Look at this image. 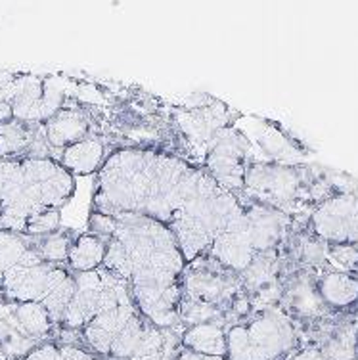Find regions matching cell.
I'll list each match as a JSON object with an SVG mask.
<instances>
[{"label": "cell", "mask_w": 358, "mask_h": 360, "mask_svg": "<svg viewBox=\"0 0 358 360\" xmlns=\"http://www.w3.org/2000/svg\"><path fill=\"white\" fill-rule=\"evenodd\" d=\"M330 270L358 274V248L354 243H328Z\"/></svg>", "instance_id": "cell-27"}, {"label": "cell", "mask_w": 358, "mask_h": 360, "mask_svg": "<svg viewBox=\"0 0 358 360\" xmlns=\"http://www.w3.org/2000/svg\"><path fill=\"white\" fill-rule=\"evenodd\" d=\"M357 360H358V341H357Z\"/></svg>", "instance_id": "cell-31"}, {"label": "cell", "mask_w": 358, "mask_h": 360, "mask_svg": "<svg viewBox=\"0 0 358 360\" xmlns=\"http://www.w3.org/2000/svg\"><path fill=\"white\" fill-rule=\"evenodd\" d=\"M180 349L207 356L226 359V330L215 324H198L180 332Z\"/></svg>", "instance_id": "cell-23"}, {"label": "cell", "mask_w": 358, "mask_h": 360, "mask_svg": "<svg viewBox=\"0 0 358 360\" xmlns=\"http://www.w3.org/2000/svg\"><path fill=\"white\" fill-rule=\"evenodd\" d=\"M172 360H226L224 356H207V354H198L192 353V351H186V349H180L179 353L174 354Z\"/></svg>", "instance_id": "cell-29"}, {"label": "cell", "mask_w": 358, "mask_h": 360, "mask_svg": "<svg viewBox=\"0 0 358 360\" xmlns=\"http://www.w3.org/2000/svg\"><path fill=\"white\" fill-rule=\"evenodd\" d=\"M251 150H253V144L248 134L236 125H230L217 132L213 142L205 150L201 169L215 182L226 188L228 192L240 195L243 190L245 169L253 161Z\"/></svg>", "instance_id": "cell-12"}, {"label": "cell", "mask_w": 358, "mask_h": 360, "mask_svg": "<svg viewBox=\"0 0 358 360\" xmlns=\"http://www.w3.org/2000/svg\"><path fill=\"white\" fill-rule=\"evenodd\" d=\"M243 293L240 274L228 269L211 255H201L186 263L182 272V299L219 307L230 312V307ZM230 326V319H228Z\"/></svg>", "instance_id": "cell-11"}, {"label": "cell", "mask_w": 358, "mask_h": 360, "mask_svg": "<svg viewBox=\"0 0 358 360\" xmlns=\"http://www.w3.org/2000/svg\"><path fill=\"white\" fill-rule=\"evenodd\" d=\"M42 125H44L46 142L54 153H62L69 146L90 139V136H96V123H94L92 113L87 105L71 96L69 90L65 104Z\"/></svg>", "instance_id": "cell-17"}, {"label": "cell", "mask_w": 358, "mask_h": 360, "mask_svg": "<svg viewBox=\"0 0 358 360\" xmlns=\"http://www.w3.org/2000/svg\"><path fill=\"white\" fill-rule=\"evenodd\" d=\"M15 75H18V73L0 71V100L8 102V98H10V90H12V84H14L15 81Z\"/></svg>", "instance_id": "cell-28"}, {"label": "cell", "mask_w": 358, "mask_h": 360, "mask_svg": "<svg viewBox=\"0 0 358 360\" xmlns=\"http://www.w3.org/2000/svg\"><path fill=\"white\" fill-rule=\"evenodd\" d=\"M75 291V274L68 264H50L33 257L8 270L0 278V297L18 303H41L54 324H60L63 311Z\"/></svg>", "instance_id": "cell-6"}, {"label": "cell", "mask_w": 358, "mask_h": 360, "mask_svg": "<svg viewBox=\"0 0 358 360\" xmlns=\"http://www.w3.org/2000/svg\"><path fill=\"white\" fill-rule=\"evenodd\" d=\"M0 360H2V353H0Z\"/></svg>", "instance_id": "cell-32"}, {"label": "cell", "mask_w": 358, "mask_h": 360, "mask_svg": "<svg viewBox=\"0 0 358 360\" xmlns=\"http://www.w3.org/2000/svg\"><path fill=\"white\" fill-rule=\"evenodd\" d=\"M89 232L110 238L102 266L129 282L138 311L161 330H179L186 259L171 230L150 217L90 211Z\"/></svg>", "instance_id": "cell-2"}, {"label": "cell", "mask_w": 358, "mask_h": 360, "mask_svg": "<svg viewBox=\"0 0 358 360\" xmlns=\"http://www.w3.org/2000/svg\"><path fill=\"white\" fill-rule=\"evenodd\" d=\"M75 232L69 229H60L49 236H37L33 240V248L41 261L50 264H68V257L71 245L75 242Z\"/></svg>", "instance_id": "cell-25"}, {"label": "cell", "mask_w": 358, "mask_h": 360, "mask_svg": "<svg viewBox=\"0 0 358 360\" xmlns=\"http://www.w3.org/2000/svg\"><path fill=\"white\" fill-rule=\"evenodd\" d=\"M127 305H134L132 290L119 274L103 266L75 274V291L63 311L58 330L79 333L90 320Z\"/></svg>", "instance_id": "cell-9"}, {"label": "cell", "mask_w": 358, "mask_h": 360, "mask_svg": "<svg viewBox=\"0 0 358 360\" xmlns=\"http://www.w3.org/2000/svg\"><path fill=\"white\" fill-rule=\"evenodd\" d=\"M58 330L54 320L41 303H18L0 297V353L8 359H25L33 349Z\"/></svg>", "instance_id": "cell-10"}, {"label": "cell", "mask_w": 358, "mask_h": 360, "mask_svg": "<svg viewBox=\"0 0 358 360\" xmlns=\"http://www.w3.org/2000/svg\"><path fill=\"white\" fill-rule=\"evenodd\" d=\"M10 169H12V160L0 161V209H2V198H4V188H6Z\"/></svg>", "instance_id": "cell-30"}, {"label": "cell", "mask_w": 358, "mask_h": 360, "mask_svg": "<svg viewBox=\"0 0 358 360\" xmlns=\"http://www.w3.org/2000/svg\"><path fill=\"white\" fill-rule=\"evenodd\" d=\"M75 176L58 160H12L0 209V230L25 234L34 217L52 209L62 211L75 195Z\"/></svg>", "instance_id": "cell-3"}, {"label": "cell", "mask_w": 358, "mask_h": 360, "mask_svg": "<svg viewBox=\"0 0 358 360\" xmlns=\"http://www.w3.org/2000/svg\"><path fill=\"white\" fill-rule=\"evenodd\" d=\"M110 238L96 232H84L75 238L68 257V266L73 274H83L100 269L108 253Z\"/></svg>", "instance_id": "cell-22"}, {"label": "cell", "mask_w": 358, "mask_h": 360, "mask_svg": "<svg viewBox=\"0 0 358 360\" xmlns=\"http://www.w3.org/2000/svg\"><path fill=\"white\" fill-rule=\"evenodd\" d=\"M283 269H305L310 272H326L328 264V243L309 229V217H301L286 242L280 248Z\"/></svg>", "instance_id": "cell-18"}, {"label": "cell", "mask_w": 358, "mask_h": 360, "mask_svg": "<svg viewBox=\"0 0 358 360\" xmlns=\"http://www.w3.org/2000/svg\"><path fill=\"white\" fill-rule=\"evenodd\" d=\"M23 360H102L94 353H90L89 349L75 343H65V341H46Z\"/></svg>", "instance_id": "cell-26"}, {"label": "cell", "mask_w": 358, "mask_h": 360, "mask_svg": "<svg viewBox=\"0 0 358 360\" xmlns=\"http://www.w3.org/2000/svg\"><path fill=\"white\" fill-rule=\"evenodd\" d=\"M33 257L39 255H37V251L33 248L31 236L0 230V278L4 276L8 270L25 263Z\"/></svg>", "instance_id": "cell-24"}, {"label": "cell", "mask_w": 358, "mask_h": 360, "mask_svg": "<svg viewBox=\"0 0 358 360\" xmlns=\"http://www.w3.org/2000/svg\"><path fill=\"white\" fill-rule=\"evenodd\" d=\"M295 326L299 345L314 347L326 360H357L358 311L333 312L326 319Z\"/></svg>", "instance_id": "cell-13"}, {"label": "cell", "mask_w": 358, "mask_h": 360, "mask_svg": "<svg viewBox=\"0 0 358 360\" xmlns=\"http://www.w3.org/2000/svg\"><path fill=\"white\" fill-rule=\"evenodd\" d=\"M357 248H358V243H357Z\"/></svg>", "instance_id": "cell-33"}, {"label": "cell", "mask_w": 358, "mask_h": 360, "mask_svg": "<svg viewBox=\"0 0 358 360\" xmlns=\"http://www.w3.org/2000/svg\"><path fill=\"white\" fill-rule=\"evenodd\" d=\"M317 288L331 312L358 311V276L339 270H326L317 276Z\"/></svg>", "instance_id": "cell-20"}, {"label": "cell", "mask_w": 358, "mask_h": 360, "mask_svg": "<svg viewBox=\"0 0 358 360\" xmlns=\"http://www.w3.org/2000/svg\"><path fill=\"white\" fill-rule=\"evenodd\" d=\"M84 349L102 360H172L180 330H161L136 305L113 309L90 320L79 332Z\"/></svg>", "instance_id": "cell-4"}, {"label": "cell", "mask_w": 358, "mask_h": 360, "mask_svg": "<svg viewBox=\"0 0 358 360\" xmlns=\"http://www.w3.org/2000/svg\"><path fill=\"white\" fill-rule=\"evenodd\" d=\"M27 158H52L58 160L44 136L42 123H27L10 119L0 123V161L27 160Z\"/></svg>", "instance_id": "cell-19"}, {"label": "cell", "mask_w": 358, "mask_h": 360, "mask_svg": "<svg viewBox=\"0 0 358 360\" xmlns=\"http://www.w3.org/2000/svg\"><path fill=\"white\" fill-rule=\"evenodd\" d=\"M222 186L201 167L161 150H113L96 174L92 213L142 215L184 240Z\"/></svg>", "instance_id": "cell-1"}, {"label": "cell", "mask_w": 358, "mask_h": 360, "mask_svg": "<svg viewBox=\"0 0 358 360\" xmlns=\"http://www.w3.org/2000/svg\"><path fill=\"white\" fill-rule=\"evenodd\" d=\"M357 276H358V274H357Z\"/></svg>", "instance_id": "cell-34"}, {"label": "cell", "mask_w": 358, "mask_h": 360, "mask_svg": "<svg viewBox=\"0 0 358 360\" xmlns=\"http://www.w3.org/2000/svg\"><path fill=\"white\" fill-rule=\"evenodd\" d=\"M338 182L309 165L251 161L243 176V190L238 198L257 201L288 215L305 217L318 203L339 192Z\"/></svg>", "instance_id": "cell-5"}, {"label": "cell", "mask_w": 358, "mask_h": 360, "mask_svg": "<svg viewBox=\"0 0 358 360\" xmlns=\"http://www.w3.org/2000/svg\"><path fill=\"white\" fill-rule=\"evenodd\" d=\"M283 263L280 251L257 253L240 272L241 288L253 305V311L274 309L282 295Z\"/></svg>", "instance_id": "cell-16"}, {"label": "cell", "mask_w": 358, "mask_h": 360, "mask_svg": "<svg viewBox=\"0 0 358 360\" xmlns=\"http://www.w3.org/2000/svg\"><path fill=\"white\" fill-rule=\"evenodd\" d=\"M297 347L295 322L278 307L226 330V360H286Z\"/></svg>", "instance_id": "cell-7"}, {"label": "cell", "mask_w": 358, "mask_h": 360, "mask_svg": "<svg viewBox=\"0 0 358 360\" xmlns=\"http://www.w3.org/2000/svg\"><path fill=\"white\" fill-rule=\"evenodd\" d=\"M236 113L230 105L205 94L190 98L188 104L171 111V125L177 139V153L193 165L201 167L205 150L217 132L236 125Z\"/></svg>", "instance_id": "cell-8"}, {"label": "cell", "mask_w": 358, "mask_h": 360, "mask_svg": "<svg viewBox=\"0 0 358 360\" xmlns=\"http://www.w3.org/2000/svg\"><path fill=\"white\" fill-rule=\"evenodd\" d=\"M241 229L253 253L278 251L301 217H293L257 201L241 200ZM309 217V215H305Z\"/></svg>", "instance_id": "cell-14"}, {"label": "cell", "mask_w": 358, "mask_h": 360, "mask_svg": "<svg viewBox=\"0 0 358 360\" xmlns=\"http://www.w3.org/2000/svg\"><path fill=\"white\" fill-rule=\"evenodd\" d=\"M106 158H108V146L103 144L102 139L90 136L65 148L58 155V161L73 176H87V174H98Z\"/></svg>", "instance_id": "cell-21"}, {"label": "cell", "mask_w": 358, "mask_h": 360, "mask_svg": "<svg viewBox=\"0 0 358 360\" xmlns=\"http://www.w3.org/2000/svg\"><path fill=\"white\" fill-rule=\"evenodd\" d=\"M317 276V272L305 269H283L278 309L286 312L295 324H307L333 314L318 293Z\"/></svg>", "instance_id": "cell-15"}]
</instances>
